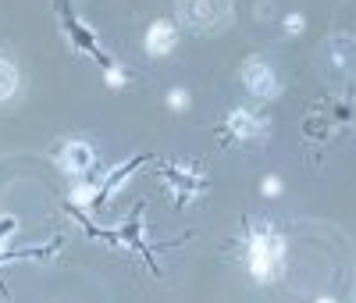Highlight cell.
Wrapping results in <instances>:
<instances>
[{"mask_svg": "<svg viewBox=\"0 0 356 303\" xmlns=\"http://www.w3.org/2000/svg\"><path fill=\"white\" fill-rule=\"evenodd\" d=\"M285 264V239L275 228H253L246 235V267L257 282H275Z\"/></svg>", "mask_w": 356, "mask_h": 303, "instance_id": "1", "label": "cell"}, {"mask_svg": "<svg viewBox=\"0 0 356 303\" xmlns=\"http://www.w3.org/2000/svg\"><path fill=\"white\" fill-rule=\"evenodd\" d=\"M175 15L189 33H221L232 22V0H175Z\"/></svg>", "mask_w": 356, "mask_h": 303, "instance_id": "2", "label": "cell"}, {"mask_svg": "<svg viewBox=\"0 0 356 303\" xmlns=\"http://www.w3.org/2000/svg\"><path fill=\"white\" fill-rule=\"evenodd\" d=\"M243 86L250 89L253 97H260V100H275L282 93L278 72H275L271 61H264V57H250L243 65Z\"/></svg>", "mask_w": 356, "mask_h": 303, "instance_id": "3", "label": "cell"}, {"mask_svg": "<svg viewBox=\"0 0 356 303\" xmlns=\"http://www.w3.org/2000/svg\"><path fill=\"white\" fill-rule=\"evenodd\" d=\"M93 161H97L93 146L82 143V139H68V143H61V150H57V168H61L65 175H82V171L93 168Z\"/></svg>", "mask_w": 356, "mask_h": 303, "instance_id": "4", "label": "cell"}, {"mask_svg": "<svg viewBox=\"0 0 356 303\" xmlns=\"http://www.w3.org/2000/svg\"><path fill=\"white\" fill-rule=\"evenodd\" d=\"M143 47H146V54H150V57H168L178 47L175 22H168V18L150 22V25H146V36H143Z\"/></svg>", "mask_w": 356, "mask_h": 303, "instance_id": "5", "label": "cell"}, {"mask_svg": "<svg viewBox=\"0 0 356 303\" xmlns=\"http://www.w3.org/2000/svg\"><path fill=\"white\" fill-rule=\"evenodd\" d=\"M228 132H232L235 139H243V143L260 139V136H264V118L253 114V111H246V107H232V111H228Z\"/></svg>", "mask_w": 356, "mask_h": 303, "instance_id": "6", "label": "cell"}, {"mask_svg": "<svg viewBox=\"0 0 356 303\" xmlns=\"http://www.w3.org/2000/svg\"><path fill=\"white\" fill-rule=\"evenodd\" d=\"M18 86H22V75L15 68V61L0 57V100H11L18 93Z\"/></svg>", "mask_w": 356, "mask_h": 303, "instance_id": "7", "label": "cell"}, {"mask_svg": "<svg viewBox=\"0 0 356 303\" xmlns=\"http://www.w3.org/2000/svg\"><path fill=\"white\" fill-rule=\"evenodd\" d=\"M168 107H171V111H186V107H189V93H186L182 86L168 89Z\"/></svg>", "mask_w": 356, "mask_h": 303, "instance_id": "8", "label": "cell"}, {"mask_svg": "<svg viewBox=\"0 0 356 303\" xmlns=\"http://www.w3.org/2000/svg\"><path fill=\"white\" fill-rule=\"evenodd\" d=\"M260 193H264V196H278V193H282V178H278V175H264Z\"/></svg>", "mask_w": 356, "mask_h": 303, "instance_id": "9", "label": "cell"}, {"mask_svg": "<svg viewBox=\"0 0 356 303\" xmlns=\"http://www.w3.org/2000/svg\"><path fill=\"white\" fill-rule=\"evenodd\" d=\"M303 25H307L303 15H289V18H285V29H289V33H303Z\"/></svg>", "mask_w": 356, "mask_h": 303, "instance_id": "10", "label": "cell"}, {"mask_svg": "<svg viewBox=\"0 0 356 303\" xmlns=\"http://www.w3.org/2000/svg\"><path fill=\"white\" fill-rule=\"evenodd\" d=\"M107 86H125V72L122 68H107Z\"/></svg>", "mask_w": 356, "mask_h": 303, "instance_id": "11", "label": "cell"}, {"mask_svg": "<svg viewBox=\"0 0 356 303\" xmlns=\"http://www.w3.org/2000/svg\"><path fill=\"white\" fill-rule=\"evenodd\" d=\"M89 196H93V189H89V186H75L72 189V200H79V203H86Z\"/></svg>", "mask_w": 356, "mask_h": 303, "instance_id": "12", "label": "cell"}, {"mask_svg": "<svg viewBox=\"0 0 356 303\" xmlns=\"http://www.w3.org/2000/svg\"><path fill=\"white\" fill-rule=\"evenodd\" d=\"M314 303H339V300H335V296H317Z\"/></svg>", "mask_w": 356, "mask_h": 303, "instance_id": "13", "label": "cell"}]
</instances>
